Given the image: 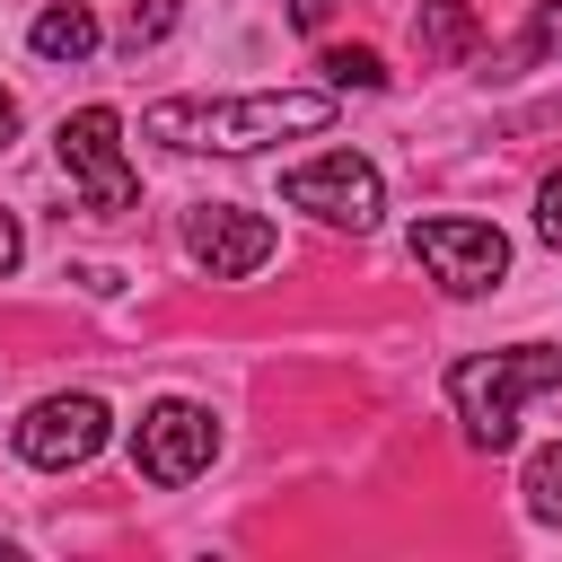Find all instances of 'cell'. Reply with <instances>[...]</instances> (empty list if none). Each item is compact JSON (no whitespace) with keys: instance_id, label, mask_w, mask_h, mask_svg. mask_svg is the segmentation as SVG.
I'll return each mask as SVG.
<instances>
[{"instance_id":"8992f818","label":"cell","mask_w":562,"mask_h":562,"mask_svg":"<svg viewBox=\"0 0 562 562\" xmlns=\"http://www.w3.org/2000/svg\"><path fill=\"white\" fill-rule=\"evenodd\" d=\"M413 263H430L448 299H483L509 272V237L492 220H413Z\"/></svg>"},{"instance_id":"30bf717a","label":"cell","mask_w":562,"mask_h":562,"mask_svg":"<svg viewBox=\"0 0 562 562\" xmlns=\"http://www.w3.org/2000/svg\"><path fill=\"white\" fill-rule=\"evenodd\" d=\"M26 44H35L44 61H88V53H97V18H88L79 0H61V9H44V18L26 26Z\"/></svg>"},{"instance_id":"9c48e42d","label":"cell","mask_w":562,"mask_h":562,"mask_svg":"<svg viewBox=\"0 0 562 562\" xmlns=\"http://www.w3.org/2000/svg\"><path fill=\"white\" fill-rule=\"evenodd\" d=\"M474 35H483V26H474V9H465V0H422V9H413V44H422V61H439V70H448V61H465V53H474Z\"/></svg>"},{"instance_id":"8fae6325","label":"cell","mask_w":562,"mask_h":562,"mask_svg":"<svg viewBox=\"0 0 562 562\" xmlns=\"http://www.w3.org/2000/svg\"><path fill=\"white\" fill-rule=\"evenodd\" d=\"M518 492H527V518H544V527H562V439L527 457V483H518Z\"/></svg>"},{"instance_id":"e0dca14e","label":"cell","mask_w":562,"mask_h":562,"mask_svg":"<svg viewBox=\"0 0 562 562\" xmlns=\"http://www.w3.org/2000/svg\"><path fill=\"white\" fill-rule=\"evenodd\" d=\"M325 18H334V0H290V26H307V35H316Z\"/></svg>"},{"instance_id":"277c9868","label":"cell","mask_w":562,"mask_h":562,"mask_svg":"<svg viewBox=\"0 0 562 562\" xmlns=\"http://www.w3.org/2000/svg\"><path fill=\"white\" fill-rule=\"evenodd\" d=\"M281 202L290 211H307V220H325V228H378V211H386V184H378V167L369 158H351V149H325V158H307V167H290L281 176Z\"/></svg>"},{"instance_id":"7a4b0ae2","label":"cell","mask_w":562,"mask_h":562,"mask_svg":"<svg viewBox=\"0 0 562 562\" xmlns=\"http://www.w3.org/2000/svg\"><path fill=\"white\" fill-rule=\"evenodd\" d=\"M553 386H562V351H544V342L474 351V360H457V369H448V404H457L465 439H474V448H492V457L518 439V404H527V395H553Z\"/></svg>"},{"instance_id":"ba28073f","label":"cell","mask_w":562,"mask_h":562,"mask_svg":"<svg viewBox=\"0 0 562 562\" xmlns=\"http://www.w3.org/2000/svg\"><path fill=\"white\" fill-rule=\"evenodd\" d=\"M105 448V404L97 395H44L26 422H18V457L44 465V474H70Z\"/></svg>"},{"instance_id":"6da1fadb","label":"cell","mask_w":562,"mask_h":562,"mask_svg":"<svg viewBox=\"0 0 562 562\" xmlns=\"http://www.w3.org/2000/svg\"><path fill=\"white\" fill-rule=\"evenodd\" d=\"M334 123V88H263V97H167L140 114L149 140L167 149H220V158H255L290 132H325Z\"/></svg>"},{"instance_id":"2e32d148","label":"cell","mask_w":562,"mask_h":562,"mask_svg":"<svg viewBox=\"0 0 562 562\" xmlns=\"http://www.w3.org/2000/svg\"><path fill=\"white\" fill-rule=\"evenodd\" d=\"M18 255H26V237H18V220H9V211H0V281H9V272H18Z\"/></svg>"},{"instance_id":"4fadbf2b","label":"cell","mask_w":562,"mask_h":562,"mask_svg":"<svg viewBox=\"0 0 562 562\" xmlns=\"http://www.w3.org/2000/svg\"><path fill=\"white\" fill-rule=\"evenodd\" d=\"M167 26H176V0H149V9H132V18H123V53H149Z\"/></svg>"},{"instance_id":"3957f363","label":"cell","mask_w":562,"mask_h":562,"mask_svg":"<svg viewBox=\"0 0 562 562\" xmlns=\"http://www.w3.org/2000/svg\"><path fill=\"white\" fill-rule=\"evenodd\" d=\"M53 149H61V167L79 176V193H88L97 220H123V211L140 202V176H132V158H123V114H114V105H79V114H61Z\"/></svg>"},{"instance_id":"52a82bcc","label":"cell","mask_w":562,"mask_h":562,"mask_svg":"<svg viewBox=\"0 0 562 562\" xmlns=\"http://www.w3.org/2000/svg\"><path fill=\"white\" fill-rule=\"evenodd\" d=\"M184 246H193V263H202L211 281H246V272H263V263H272L281 228H272L263 211H237V202H193Z\"/></svg>"},{"instance_id":"ac0fdd59","label":"cell","mask_w":562,"mask_h":562,"mask_svg":"<svg viewBox=\"0 0 562 562\" xmlns=\"http://www.w3.org/2000/svg\"><path fill=\"white\" fill-rule=\"evenodd\" d=\"M9 140H18V97L0 88V149H9Z\"/></svg>"},{"instance_id":"7c38bea8","label":"cell","mask_w":562,"mask_h":562,"mask_svg":"<svg viewBox=\"0 0 562 562\" xmlns=\"http://www.w3.org/2000/svg\"><path fill=\"white\" fill-rule=\"evenodd\" d=\"M316 70H325V88H334V97H342V88H386V61H378L369 44H334Z\"/></svg>"},{"instance_id":"5b68a950","label":"cell","mask_w":562,"mask_h":562,"mask_svg":"<svg viewBox=\"0 0 562 562\" xmlns=\"http://www.w3.org/2000/svg\"><path fill=\"white\" fill-rule=\"evenodd\" d=\"M211 457H220V422H211V404H193V395L149 404L140 430H132V465H140L158 492H184Z\"/></svg>"},{"instance_id":"5bb4252c","label":"cell","mask_w":562,"mask_h":562,"mask_svg":"<svg viewBox=\"0 0 562 562\" xmlns=\"http://www.w3.org/2000/svg\"><path fill=\"white\" fill-rule=\"evenodd\" d=\"M536 237L562 255V176H544V193H536Z\"/></svg>"},{"instance_id":"9a60e30c","label":"cell","mask_w":562,"mask_h":562,"mask_svg":"<svg viewBox=\"0 0 562 562\" xmlns=\"http://www.w3.org/2000/svg\"><path fill=\"white\" fill-rule=\"evenodd\" d=\"M536 53H562V0L536 9Z\"/></svg>"}]
</instances>
